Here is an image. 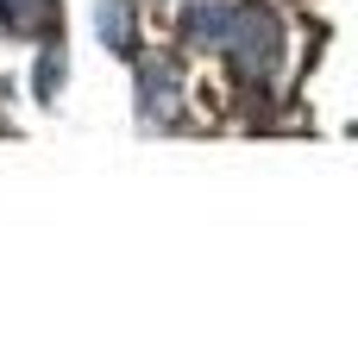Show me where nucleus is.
Wrapping results in <instances>:
<instances>
[{
  "instance_id": "nucleus-4",
  "label": "nucleus",
  "mask_w": 358,
  "mask_h": 345,
  "mask_svg": "<svg viewBox=\"0 0 358 345\" xmlns=\"http://www.w3.org/2000/svg\"><path fill=\"white\" fill-rule=\"evenodd\" d=\"M138 94H145V107H151V113H164V107H170V94H176V69H170L164 57H151V63L138 69Z\"/></svg>"
},
{
  "instance_id": "nucleus-2",
  "label": "nucleus",
  "mask_w": 358,
  "mask_h": 345,
  "mask_svg": "<svg viewBox=\"0 0 358 345\" xmlns=\"http://www.w3.org/2000/svg\"><path fill=\"white\" fill-rule=\"evenodd\" d=\"M94 31H101V44L113 57H132L138 50V13H132V0H101L94 6Z\"/></svg>"
},
{
  "instance_id": "nucleus-1",
  "label": "nucleus",
  "mask_w": 358,
  "mask_h": 345,
  "mask_svg": "<svg viewBox=\"0 0 358 345\" xmlns=\"http://www.w3.org/2000/svg\"><path fill=\"white\" fill-rule=\"evenodd\" d=\"M233 63L245 75H264L277 63V25H271V13H239L233 19Z\"/></svg>"
},
{
  "instance_id": "nucleus-6",
  "label": "nucleus",
  "mask_w": 358,
  "mask_h": 345,
  "mask_svg": "<svg viewBox=\"0 0 358 345\" xmlns=\"http://www.w3.org/2000/svg\"><path fill=\"white\" fill-rule=\"evenodd\" d=\"M57 82H63V50H50V57L38 63V101H50V94H57Z\"/></svg>"
},
{
  "instance_id": "nucleus-5",
  "label": "nucleus",
  "mask_w": 358,
  "mask_h": 345,
  "mask_svg": "<svg viewBox=\"0 0 358 345\" xmlns=\"http://www.w3.org/2000/svg\"><path fill=\"white\" fill-rule=\"evenodd\" d=\"M220 31H227V13H220V6H195V13L182 19V38H189V44H214Z\"/></svg>"
},
{
  "instance_id": "nucleus-3",
  "label": "nucleus",
  "mask_w": 358,
  "mask_h": 345,
  "mask_svg": "<svg viewBox=\"0 0 358 345\" xmlns=\"http://www.w3.org/2000/svg\"><path fill=\"white\" fill-rule=\"evenodd\" d=\"M0 25L13 38H38L57 25V0H0Z\"/></svg>"
}]
</instances>
